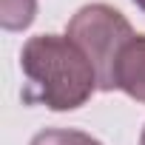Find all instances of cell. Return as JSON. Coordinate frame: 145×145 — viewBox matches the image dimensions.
Here are the masks:
<instances>
[{
  "label": "cell",
  "mask_w": 145,
  "mask_h": 145,
  "mask_svg": "<svg viewBox=\"0 0 145 145\" xmlns=\"http://www.w3.org/2000/svg\"><path fill=\"white\" fill-rule=\"evenodd\" d=\"M23 103L48 111H74L91 100L97 71L68 34H37L23 43Z\"/></svg>",
  "instance_id": "6da1fadb"
},
{
  "label": "cell",
  "mask_w": 145,
  "mask_h": 145,
  "mask_svg": "<svg viewBox=\"0 0 145 145\" xmlns=\"http://www.w3.org/2000/svg\"><path fill=\"white\" fill-rule=\"evenodd\" d=\"M37 0H0V26L6 31H23L34 23Z\"/></svg>",
  "instance_id": "277c9868"
},
{
  "label": "cell",
  "mask_w": 145,
  "mask_h": 145,
  "mask_svg": "<svg viewBox=\"0 0 145 145\" xmlns=\"http://www.w3.org/2000/svg\"><path fill=\"white\" fill-rule=\"evenodd\" d=\"M117 91L145 105V34H134L117 63Z\"/></svg>",
  "instance_id": "3957f363"
},
{
  "label": "cell",
  "mask_w": 145,
  "mask_h": 145,
  "mask_svg": "<svg viewBox=\"0 0 145 145\" xmlns=\"http://www.w3.org/2000/svg\"><path fill=\"white\" fill-rule=\"evenodd\" d=\"M134 6H137L139 12H145V0H134Z\"/></svg>",
  "instance_id": "8992f818"
},
{
  "label": "cell",
  "mask_w": 145,
  "mask_h": 145,
  "mask_svg": "<svg viewBox=\"0 0 145 145\" xmlns=\"http://www.w3.org/2000/svg\"><path fill=\"white\" fill-rule=\"evenodd\" d=\"M65 34L91 60L100 91H117V63L125 43L134 37V29L122 12L108 3H88L68 20Z\"/></svg>",
  "instance_id": "7a4b0ae2"
},
{
  "label": "cell",
  "mask_w": 145,
  "mask_h": 145,
  "mask_svg": "<svg viewBox=\"0 0 145 145\" xmlns=\"http://www.w3.org/2000/svg\"><path fill=\"white\" fill-rule=\"evenodd\" d=\"M29 145H103V142H97L86 131H74V128H46Z\"/></svg>",
  "instance_id": "5b68a950"
},
{
  "label": "cell",
  "mask_w": 145,
  "mask_h": 145,
  "mask_svg": "<svg viewBox=\"0 0 145 145\" xmlns=\"http://www.w3.org/2000/svg\"><path fill=\"white\" fill-rule=\"evenodd\" d=\"M139 145H145V128H142V137H139Z\"/></svg>",
  "instance_id": "52a82bcc"
}]
</instances>
